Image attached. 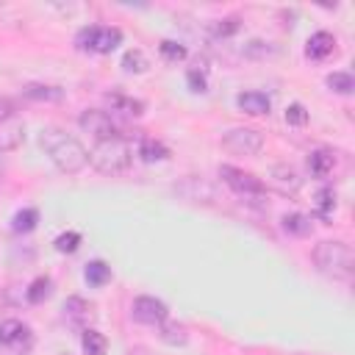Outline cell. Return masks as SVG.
<instances>
[{
  "label": "cell",
  "instance_id": "6da1fadb",
  "mask_svg": "<svg viewBox=\"0 0 355 355\" xmlns=\"http://www.w3.org/2000/svg\"><path fill=\"white\" fill-rule=\"evenodd\" d=\"M39 144L47 153V158L53 161V166L58 172H64V175H78L89 164L86 147L75 136H69L67 130H61V128H44L39 133Z\"/></svg>",
  "mask_w": 355,
  "mask_h": 355
},
{
  "label": "cell",
  "instance_id": "7a4b0ae2",
  "mask_svg": "<svg viewBox=\"0 0 355 355\" xmlns=\"http://www.w3.org/2000/svg\"><path fill=\"white\" fill-rule=\"evenodd\" d=\"M313 263L330 280L347 283L355 275V252L347 241H319L313 247Z\"/></svg>",
  "mask_w": 355,
  "mask_h": 355
},
{
  "label": "cell",
  "instance_id": "3957f363",
  "mask_svg": "<svg viewBox=\"0 0 355 355\" xmlns=\"http://www.w3.org/2000/svg\"><path fill=\"white\" fill-rule=\"evenodd\" d=\"M130 161H133V150L122 136L94 141L89 153V164L103 175H122L130 166Z\"/></svg>",
  "mask_w": 355,
  "mask_h": 355
},
{
  "label": "cell",
  "instance_id": "277c9868",
  "mask_svg": "<svg viewBox=\"0 0 355 355\" xmlns=\"http://www.w3.org/2000/svg\"><path fill=\"white\" fill-rule=\"evenodd\" d=\"M119 42H122V31L111 25H89V28H80L75 36L78 50H86V53H111Z\"/></svg>",
  "mask_w": 355,
  "mask_h": 355
},
{
  "label": "cell",
  "instance_id": "5b68a950",
  "mask_svg": "<svg viewBox=\"0 0 355 355\" xmlns=\"http://www.w3.org/2000/svg\"><path fill=\"white\" fill-rule=\"evenodd\" d=\"M222 147L233 155H258L263 150V136L255 128H233L222 136Z\"/></svg>",
  "mask_w": 355,
  "mask_h": 355
},
{
  "label": "cell",
  "instance_id": "8992f818",
  "mask_svg": "<svg viewBox=\"0 0 355 355\" xmlns=\"http://www.w3.org/2000/svg\"><path fill=\"white\" fill-rule=\"evenodd\" d=\"M219 178H222L236 194H241V197H261V194L266 191V186H263L261 178H255L252 172H244V169H239V166H230V164H222V166H219Z\"/></svg>",
  "mask_w": 355,
  "mask_h": 355
},
{
  "label": "cell",
  "instance_id": "52a82bcc",
  "mask_svg": "<svg viewBox=\"0 0 355 355\" xmlns=\"http://www.w3.org/2000/svg\"><path fill=\"white\" fill-rule=\"evenodd\" d=\"M78 125H80L83 133L94 136V141L119 136V133H116V125H114V119H111V114H108V111H100V108H86V111L78 116Z\"/></svg>",
  "mask_w": 355,
  "mask_h": 355
},
{
  "label": "cell",
  "instance_id": "ba28073f",
  "mask_svg": "<svg viewBox=\"0 0 355 355\" xmlns=\"http://www.w3.org/2000/svg\"><path fill=\"white\" fill-rule=\"evenodd\" d=\"M263 186L275 189V191L283 194V197H294V194L300 191V186H302V178H300V172H297L294 166H288V164H275V166L269 169Z\"/></svg>",
  "mask_w": 355,
  "mask_h": 355
},
{
  "label": "cell",
  "instance_id": "9c48e42d",
  "mask_svg": "<svg viewBox=\"0 0 355 355\" xmlns=\"http://www.w3.org/2000/svg\"><path fill=\"white\" fill-rule=\"evenodd\" d=\"M0 344L14 349V352H28L31 344H33V333L25 322L19 319H6L0 322Z\"/></svg>",
  "mask_w": 355,
  "mask_h": 355
},
{
  "label": "cell",
  "instance_id": "30bf717a",
  "mask_svg": "<svg viewBox=\"0 0 355 355\" xmlns=\"http://www.w3.org/2000/svg\"><path fill=\"white\" fill-rule=\"evenodd\" d=\"M130 316L139 322V324H164L169 319V311L161 300L155 297H136L133 305H130Z\"/></svg>",
  "mask_w": 355,
  "mask_h": 355
},
{
  "label": "cell",
  "instance_id": "8fae6325",
  "mask_svg": "<svg viewBox=\"0 0 355 355\" xmlns=\"http://www.w3.org/2000/svg\"><path fill=\"white\" fill-rule=\"evenodd\" d=\"M61 311H64V319H67L69 324L80 327V330H86V327L94 322V308H92V302H86L83 297H69Z\"/></svg>",
  "mask_w": 355,
  "mask_h": 355
},
{
  "label": "cell",
  "instance_id": "7c38bea8",
  "mask_svg": "<svg viewBox=\"0 0 355 355\" xmlns=\"http://www.w3.org/2000/svg\"><path fill=\"white\" fill-rule=\"evenodd\" d=\"M333 53H336V36H333V33L316 31V33L308 36V42H305V55H308L311 61H324V58H330Z\"/></svg>",
  "mask_w": 355,
  "mask_h": 355
},
{
  "label": "cell",
  "instance_id": "4fadbf2b",
  "mask_svg": "<svg viewBox=\"0 0 355 355\" xmlns=\"http://www.w3.org/2000/svg\"><path fill=\"white\" fill-rule=\"evenodd\" d=\"M22 139H25V125H22V119L17 114L0 122V153L17 150L22 144Z\"/></svg>",
  "mask_w": 355,
  "mask_h": 355
},
{
  "label": "cell",
  "instance_id": "5bb4252c",
  "mask_svg": "<svg viewBox=\"0 0 355 355\" xmlns=\"http://www.w3.org/2000/svg\"><path fill=\"white\" fill-rule=\"evenodd\" d=\"M336 169V153L327 150V147H319L308 155V172L313 178H330Z\"/></svg>",
  "mask_w": 355,
  "mask_h": 355
},
{
  "label": "cell",
  "instance_id": "9a60e30c",
  "mask_svg": "<svg viewBox=\"0 0 355 355\" xmlns=\"http://www.w3.org/2000/svg\"><path fill=\"white\" fill-rule=\"evenodd\" d=\"M236 105H239L244 114H250V116H261V114H269L272 100H269L263 92H241V94L236 97Z\"/></svg>",
  "mask_w": 355,
  "mask_h": 355
},
{
  "label": "cell",
  "instance_id": "2e32d148",
  "mask_svg": "<svg viewBox=\"0 0 355 355\" xmlns=\"http://www.w3.org/2000/svg\"><path fill=\"white\" fill-rule=\"evenodd\" d=\"M22 94L36 103H58L64 97V89L50 86V83H28V86H22Z\"/></svg>",
  "mask_w": 355,
  "mask_h": 355
},
{
  "label": "cell",
  "instance_id": "e0dca14e",
  "mask_svg": "<svg viewBox=\"0 0 355 355\" xmlns=\"http://www.w3.org/2000/svg\"><path fill=\"white\" fill-rule=\"evenodd\" d=\"M105 103L111 105V111H119V114H128V116H139V114H144V103H141V100H133V97L119 94V92L105 94Z\"/></svg>",
  "mask_w": 355,
  "mask_h": 355
},
{
  "label": "cell",
  "instance_id": "ac0fdd59",
  "mask_svg": "<svg viewBox=\"0 0 355 355\" xmlns=\"http://www.w3.org/2000/svg\"><path fill=\"white\" fill-rule=\"evenodd\" d=\"M139 158L141 161H147V164H155V161H166L169 158V147L164 144V141H158V139H141L139 141Z\"/></svg>",
  "mask_w": 355,
  "mask_h": 355
},
{
  "label": "cell",
  "instance_id": "d6986e66",
  "mask_svg": "<svg viewBox=\"0 0 355 355\" xmlns=\"http://www.w3.org/2000/svg\"><path fill=\"white\" fill-rule=\"evenodd\" d=\"M80 349H83V355H105L108 352V341H105V336L100 330L86 327L80 333Z\"/></svg>",
  "mask_w": 355,
  "mask_h": 355
},
{
  "label": "cell",
  "instance_id": "ffe728a7",
  "mask_svg": "<svg viewBox=\"0 0 355 355\" xmlns=\"http://www.w3.org/2000/svg\"><path fill=\"white\" fill-rule=\"evenodd\" d=\"M83 277H86V283L89 286H94V288H100V286H105L108 280H111V266L105 263V261H89L86 263V269H83Z\"/></svg>",
  "mask_w": 355,
  "mask_h": 355
},
{
  "label": "cell",
  "instance_id": "44dd1931",
  "mask_svg": "<svg viewBox=\"0 0 355 355\" xmlns=\"http://www.w3.org/2000/svg\"><path fill=\"white\" fill-rule=\"evenodd\" d=\"M283 230L291 236H308L313 230V219L305 214H286L283 216Z\"/></svg>",
  "mask_w": 355,
  "mask_h": 355
},
{
  "label": "cell",
  "instance_id": "7402d4cb",
  "mask_svg": "<svg viewBox=\"0 0 355 355\" xmlns=\"http://www.w3.org/2000/svg\"><path fill=\"white\" fill-rule=\"evenodd\" d=\"M50 286H53V280H50L47 275H39V277L25 288V300H28V302H33V305L44 302V300L50 297Z\"/></svg>",
  "mask_w": 355,
  "mask_h": 355
},
{
  "label": "cell",
  "instance_id": "603a6c76",
  "mask_svg": "<svg viewBox=\"0 0 355 355\" xmlns=\"http://www.w3.org/2000/svg\"><path fill=\"white\" fill-rule=\"evenodd\" d=\"M161 327V341H166V344H172V347H183L186 344V338H189V333H186V327L180 324V322H164V324H158Z\"/></svg>",
  "mask_w": 355,
  "mask_h": 355
},
{
  "label": "cell",
  "instance_id": "cb8c5ba5",
  "mask_svg": "<svg viewBox=\"0 0 355 355\" xmlns=\"http://www.w3.org/2000/svg\"><path fill=\"white\" fill-rule=\"evenodd\" d=\"M313 208H316V216L319 219H330L333 216V208H336V191L333 189H319L316 191V200H313Z\"/></svg>",
  "mask_w": 355,
  "mask_h": 355
},
{
  "label": "cell",
  "instance_id": "d4e9b609",
  "mask_svg": "<svg viewBox=\"0 0 355 355\" xmlns=\"http://www.w3.org/2000/svg\"><path fill=\"white\" fill-rule=\"evenodd\" d=\"M11 222H14L11 227H14L17 233H31V230L36 227V222H39V211H36V208H22V211L14 214Z\"/></svg>",
  "mask_w": 355,
  "mask_h": 355
},
{
  "label": "cell",
  "instance_id": "484cf974",
  "mask_svg": "<svg viewBox=\"0 0 355 355\" xmlns=\"http://www.w3.org/2000/svg\"><path fill=\"white\" fill-rule=\"evenodd\" d=\"M186 80H189V89H191V92H205V89H208V67L197 61L194 67H189Z\"/></svg>",
  "mask_w": 355,
  "mask_h": 355
},
{
  "label": "cell",
  "instance_id": "4316f807",
  "mask_svg": "<svg viewBox=\"0 0 355 355\" xmlns=\"http://www.w3.org/2000/svg\"><path fill=\"white\" fill-rule=\"evenodd\" d=\"M158 53H161V58L169 61V64H178V61H183V58L189 55L186 47L178 44V42H172V39H164V42L158 44Z\"/></svg>",
  "mask_w": 355,
  "mask_h": 355
},
{
  "label": "cell",
  "instance_id": "83f0119b",
  "mask_svg": "<svg viewBox=\"0 0 355 355\" xmlns=\"http://www.w3.org/2000/svg\"><path fill=\"white\" fill-rule=\"evenodd\" d=\"M327 86L336 92V94H349L355 89V80L349 72H330L327 75Z\"/></svg>",
  "mask_w": 355,
  "mask_h": 355
},
{
  "label": "cell",
  "instance_id": "f1b7e54d",
  "mask_svg": "<svg viewBox=\"0 0 355 355\" xmlns=\"http://www.w3.org/2000/svg\"><path fill=\"white\" fill-rule=\"evenodd\" d=\"M53 244H55V250H58V252H75V250L80 247V233H78V230H67V233H58Z\"/></svg>",
  "mask_w": 355,
  "mask_h": 355
},
{
  "label": "cell",
  "instance_id": "f546056e",
  "mask_svg": "<svg viewBox=\"0 0 355 355\" xmlns=\"http://www.w3.org/2000/svg\"><path fill=\"white\" fill-rule=\"evenodd\" d=\"M122 67H125L128 72H144V69H147V58H144L141 50H128V53L122 55Z\"/></svg>",
  "mask_w": 355,
  "mask_h": 355
},
{
  "label": "cell",
  "instance_id": "4dcf8cb0",
  "mask_svg": "<svg viewBox=\"0 0 355 355\" xmlns=\"http://www.w3.org/2000/svg\"><path fill=\"white\" fill-rule=\"evenodd\" d=\"M286 122L302 128V125L308 122V111H305V105H302V103H291V105L286 108Z\"/></svg>",
  "mask_w": 355,
  "mask_h": 355
},
{
  "label": "cell",
  "instance_id": "1f68e13d",
  "mask_svg": "<svg viewBox=\"0 0 355 355\" xmlns=\"http://www.w3.org/2000/svg\"><path fill=\"white\" fill-rule=\"evenodd\" d=\"M214 36H230V33H236L239 31V19L236 17H230V19H219V22H214Z\"/></svg>",
  "mask_w": 355,
  "mask_h": 355
},
{
  "label": "cell",
  "instance_id": "d6a6232c",
  "mask_svg": "<svg viewBox=\"0 0 355 355\" xmlns=\"http://www.w3.org/2000/svg\"><path fill=\"white\" fill-rule=\"evenodd\" d=\"M17 111H14V103L8 100V97H0V122L3 119H8V116H14Z\"/></svg>",
  "mask_w": 355,
  "mask_h": 355
},
{
  "label": "cell",
  "instance_id": "836d02e7",
  "mask_svg": "<svg viewBox=\"0 0 355 355\" xmlns=\"http://www.w3.org/2000/svg\"><path fill=\"white\" fill-rule=\"evenodd\" d=\"M125 355H150V349L147 347H130Z\"/></svg>",
  "mask_w": 355,
  "mask_h": 355
},
{
  "label": "cell",
  "instance_id": "e575fe53",
  "mask_svg": "<svg viewBox=\"0 0 355 355\" xmlns=\"http://www.w3.org/2000/svg\"><path fill=\"white\" fill-rule=\"evenodd\" d=\"M0 175H3V161H0Z\"/></svg>",
  "mask_w": 355,
  "mask_h": 355
}]
</instances>
